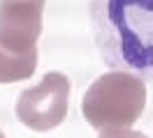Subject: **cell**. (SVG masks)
<instances>
[{
    "instance_id": "6da1fadb",
    "label": "cell",
    "mask_w": 153,
    "mask_h": 138,
    "mask_svg": "<svg viewBox=\"0 0 153 138\" xmlns=\"http://www.w3.org/2000/svg\"><path fill=\"white\" fill-rule=\"evenodd\" d=\"M93 21L109 64L153 74V0H93Z\"/></svg>"
},
{
    "instance_id": "7a4b0ae2",
    "label": "cell",
    "mask_w": 153,
    "mask_h": 138,
    "mask_svg": "<svg viewBox=\"0 0 153 138\" xmlns=\"http://www.w3.org/2000/svg\"><path fill=\"white\" fill-rule=\"evenodd\" d=\"M146 106V85L128 72L102 74L84 94L81 113L95 129L130 127L142 118Z\"/></svg>"
},
{
    "instance_id": "3957f363",
    "label": "cell",
    "mask_w": 153,
    "mask_h": 138,
    "mask_svg": "<svg viewBox=\"0 0 153 138\" xmlns=\"http://www.w3.org/2000/svg\"><path fill=\"white\" fill-rule=\"evenodd\" d=\"M70 81L60 72H49L37 85L23 90L16 101V118L35 131H49L67 118Z\"/></svg>"
},
{
    "instance_id": "277c9868",
    "label": "cell",
    "mask_w": 153,
    "mask_h": 138,
    "mask_svg": "<svg viewBox=\"0 0 153 138\" xmlns=\"http://www.w3.org/2000/svg\"><path fill=\"white\" fill-rule=\"evenodd\" d=\"M37 69V53L19 55L0 46V83H16L30 78Z\"/></svg>"
},
{
    "instance_id": "5b68a950",
    "label": "cell",
    "mask_w": 153,
    "mask_h": 138,
    "mask_svg": "<svg viewBox=\"0 0 153 138\" xmlns=\"http://www.w3.org/2000/svg\"><path fill=\"white\" fill-rule=\"evenodd\" d=\"M97 138H149L142 131H130L128 127H111V129H102Z\"/></svg>"
},
{
    "instance_id": "8992f818",
    "label": "cell",
    "mask_w": 153,
    "mask_h": 138,
    "mask_svg": "<svg viewBox=\"0 0 153 138\" xmlns=\"http://www.w3.org/2000/svg\"><path fill=\"white\" fill-rule=\"evenodd\" d=\"M0 2H14V5H42V7H44V0H0Z\"/></svg>"
},
{
    "instance_id": "52a82bcc",
    "label": "cell",
    "mask_w": 153,
    "mask_h": 138,
    "mask_svg": "<svg viewBox=\"0 0 153 138\" xmlns=\"http://www.w3.org/2000/svg\"><path fill=\"white\" fill-rule=\"evenodd\" d=\"M0 138H5V136H2V131H0Z\"/></svg>"
}]
</instances>
